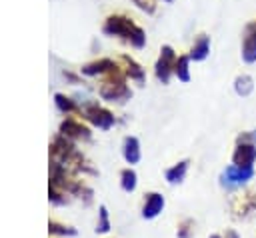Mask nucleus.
<instances>
[{
	"label": "nucleus",
	"instance_id": "obj_1",
	"mask_svg": "<svg viewBox=\"0 0 256 238\" xmlns=\"http://www.w3.org/2000/svg\"><path fill=\"white\" fill-rule=\"evenodd\" d=\"M252 176H254V168H242L236 164H228L220 174V186L234 190V188L248 184L252 180Z\"/></svg>",
	"mask_w": 256,
	"mask_h": 238
},
{
	"label": "nucleus",
	"instance_id": "obj_2",
	"mask_svg": "<svg viewBox=\"0 0 256 238\" xmlns=\"http://www.w3.org/2000/svg\"><path fill=\"white\" fill-rule=\"evenodd\" d=\"M256 162V144L252 142H238L232 152V164L242 168H254Z\"/></svg>",
	"mask_w": 256,
	"mask_h": 238
},
{
	"label": "nucleus",
	"instance_id": "obj_3",
	"mask_svg": "<svg viewBox=\"0 0 256 238\" xmlns=\"http://www.w3.org/2000/svg\"><path fill=\"white\" fill-rule=\"evenodd\" d=\"M162 210H164V196L158 192H148L142 204V218L154 220Z\"/></svg>",
	"mask_w": 256,
	"mask_h": 238
},
{
	"label": "nucleus",
	"instance_id": "obj_4",
	"mask_svg": "<svg viewBox=\"0 0 256 238\" xmlns=\"http://www.w3.org/2000/svg\"><path fill=\"white\" fill-rule=\"evenodd\" d=\"M242 58L246 62H256V22L246 26L242 42Z\"/></svg>",
	"mask_w": 256,
	"mask_h": 238
},
{
	"label": "nucleus",
	"instance_id": "obj_5",
	"mask_svg": "<svg viewBox=\"0 0 256 238\" xmlns=\"http://www.w3.org/2000/svg\"><path fill=\"white\" fill-rule=\"evenodd\" d=\"M256 214V194H248L240 200V208H234V218L244 220Z\"/></svg>",
	"mask_w": 256,
	"mask_h": 238
},
{
	"label": "nucleus",
	"instance_id": "obj_6",
	"mask_svg": "<svg viewBox=\"0 0 256 238\" xmlns=\"http://www.w3.org/2000/svg\"><path fill=\"white\" fill-rule=\"evenodd\" d=\"M186 172H188V160H180L178 164L170 166L164 176H166V182L168 184H180L186 178Z\"/></svg>",
	"mask_w": 256,
	"mask_h": 238
},
{
	"label": "nucleus",
	"instance_id": "obj_7",
	"mask_svg": "<svg viewBox=\"0 0 256 238\" xmlns=\"http://www.w3.org/2000/svg\"><path fill=\"white\" fill-rule=\"evenodd\" d=\"M122 154H124V160L128 164H136L140 160V144L134 136H128L124 140V148H122Z\"/></svg>",
	"mask_w": 256,
	"mask_h": 238
},
{
	"label": "nucleus",
	"instance_id": "obj_8",
	"mask_svg": "<svg viewBox=\"0 0 256 238\" xmlns=\"http://www.w3.org/2000/svg\"><path fill=\"white\" fill-rule=\"evenodd\" d=\"M174 56H172V50L166 46L164 50H162V58H160V62H158V78L160 80H168V72H170V60H172Z\"/></svg>",
	"mask_w": 256,
	"mask_h": 238
},
{
	"label": "nucleus",
	"instance_id": "obj_9",
	"mask_svg": "<svg viewBox=\"0 0 256 238\" xmlns=\"http://www.w3.org/2000/svg\"><path fill=\"white\" fill-rule=\"evenodd\" d=\"M110 228H112V224H110L108 210H106V206H100L98 208V220H96V234H108Z\"/></svg>",
	"mask_w": 256,
	"mask_h": 238
},
{
	"label": "nucleus",
	"instance_id": "obj_10",
	"mask_svg": "<svg viewBox=\"0 0 256 238\" xmlns=\"http://www.w3.org/2000/svg\"><path fill=\"white\" fill-rule=\"evenodd\" d=\"M136 182L138 180H136V172L134 170H130V168L122 170V174H120V186H122L124 192H134Z\"/></svg>",
	"mask_w": 256,
	"mask_h": 238
},
{
	"label": "nucleus",
	"instance_id": "obj_11",
	"mask_svg": "<svg viewBox=\"0 0 256 238\" xmlns=\"http://www.w3.org/2000/svg\"><path fill=\"white\" fill-rule=\"evenodd\" d=\"M234 88H236V92H238L240 96H248V94L252 92V88H254L252 78H250V76H238L236 82H234Z\"/></svg>",
	"mask_w": 256,
	"mask_h": 238
},
{
	"label": "nucleus",
	"instance_id": "obj_12",
	"mask_svg": "<svg viewBox=\"0 0 256 238\" xmlns=\"http://www.w3.org/2000/svg\"><path fill=\"white\" fill-rule=\"evenodd\" d=\"M208 48H210L208 38H206V36H202V38L198 40V44H194V48H192V58H194V60H202V58H206Z\"/></svg>",
	"mask_w": 256,
	"mask_h": 238
},
{
	"label": "nucleus",
	"instance_id": "obj_13",
	"mask_svg": "<svg viewBox=\"0 0 256 238\" xmlns=\"http://www.w3.org/2000/svg\"><path fill=\"white\" fill-rule=\"evenodd\" d=\"M176 236H178V238H192V236H194V220L184 218V220L178 224Z\"/></svg>",
	"mask_w": 256,
	"mask_h": 238
},
{
	"label": "nucleus",
	"instance_id": "obj_14",
	"mask_svg": "<svg viewBox=\"0 0 256 238\" xmlns=\"http://www.w3.org/2000/svg\"><path fill=\"white\" fill-rule=\"evenodd\" d=\"M48 230H50V234H54V236H74V234H76L74 228L64 226V224H58V222H54V220L48 224Z\"/></svg>",
	"mask_w": 256,
	"mask_h": 238
},
{
	"label": "nucleus",
	"instance_id": "obj_15",
	"mask_svg": "<svg viewBox=\"0 0 256 238\" xmlns=\"http://www.w3.org/2000/svg\"><path fill=\"white\" fill-rule=\"evenodd\" d=\"M176 74L180 76V80H188V58H180L176 64Z\"/></svg>",
	"mask_w": 256,
	"mask_h": 238
},
{
	"label": "nucleus",
	"instance_id": "obj_16",
	"mask_svg": "<svg viewBox=\"0 0 256 238\" xmlns=\"http://www.w3.org/2000/svg\"><path fill=\"white\" fill-rule=\"evenodd\" d=\"M222 236H224V238H240L238 230H234V228H226V232H224Z\"/></svg>",
	"mask_w": 256,
	"mask_h": 238
},
{
	"label": "nucleus",
	"instance_id": "obj_17",
	"mask_svg": "<svg viewBox=\"0 0 256 238\" xmlns=\"http://www.w3.org/2000/svg\"><path fill=\"white\" fill-rule=\"evenodd\" d=\"M208 238H224V236H222V234H218V232H214V234H210Z\"/></svg>",
	"mask_w": 256,
	"mask_h": 238
}]
</instances>
